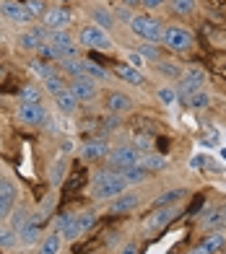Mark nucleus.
Instances as JSON below:
<instances>
[{
	"label": "nucleus",
	"instance_id": "41",
	"mask_svg": "<svg viewBox=\"0 0 226 254\" xmlns=\"http://www.w3.org/2000/svg\"><path fill=\"white\" fill-rule=\"evenodd\" d=\"M13 202H16V200H10V197H5V194H0V218H8L10 213H13Z\"/></svg>",
	"mask_w": 226,
	"mask_h": 254
},
{
	"label": "nucleus",
	"instance_id": "20",
	"mask_svg": "<svg viewBox=\"0 0 226 254\" xmlns=\"http://www.w3.org/2000/svg\"><path fill=\"white\" fill-rule=\"evenodd\" d=\"M107 109L112 114H125L133 109V99L125 96V94H109L107 96Z\"/></svg>",
	"mask_w": 226,
	"mask_h": 254
},
{
	"label": "nucleus",
	"instance_id": "14",
	"mask_svg": "<svg viewBox=\"0 0 226 254\" xmlns=\"http://www.w3.org/2000/svg\"><path fill=\"white\" fill-rule=\"evenodd\" d=\"M68 24H71V13L65 8H50L44 13V29L47 31H65Z\"/></svg>",
	"mask_w": 226,
	"mask_h": 254
},
{
	"label": "nucleus",
	"instance_id": "22",
	"mask_svg": "<svg viewBox=\"0 0 226 254\" xmlns=\"http://www.w3.org/2000/svg\"><path fill=\"white\" fill-rule=\"evenodd\" d=\"M55 107H58L60 114H73L78 109V99L71 94V88H68V91H63L60 96H55Z\"/></svg>",
	"mask_w": 226,
	"mask_h": 254
},
{
	"label": "nucleus",
	"instance_id": "55",
	"mask_svg": "<svg viewBox=\"0 0 226 254\" xmlns=\"http://www.w3.org/2000/svg\"><path fill=\"white\" fill-rule=\"evenodd\" d=\"M221 158H224V161H226V148H224V151H221Z\"/></svg>",
	"mask_w": 226,
	"mask_h": 254
},
{
	"label": "nucleus",
	"instance_id": "26",
	"mask_svg": "<svg viewBox=\"0 0 226 254\" xmlns=\"http://www.w3.org/2000/svg\"><path fill=\"white\" fill-rule=\"evenodd\" d=\"M185 197V190L182 187H174V190H169V192H161L159 197L153 200V207H169V205H174Z\"/></svg>",
	"mask_w": 226,
	"mask_h": 254
},
{
	"label": "nucleus",
	"instance_id": "48",
	"mask_svg": "<svg viewBox=\"0 0 226 254\" xmlns=\"http://www.w3.org/2000/svg\"><path fill=\"white\" fill-rule=\"evenodd\" d=\"M128 60H130L128 65H133V67H141V65L146 63V60H143V57H141L138 52H130V55H128Z\"/></svg>",
	"mask_w": 226,
	"mask_h": 254
},
{
	"label": "nucleus",
	"instance_id": "24",
	"mask_svg": "<svg viewBox=\"0 0 226 254\" xmlns=\"http://www.w3.org/2000/svg\"><path fill=\"white\" fill-rule=\"evenodd\" d=\"M120 174H122V179H125L128 184H141V182L149 179V171H146L141 164L128 166V169H120Z\"/></svg>",
	"mask_w": 226,
	"mask_h": 254
},
{
	"label": "nucleus",
	"instance_id": "51",
	"mask_svg": "<svg viewBox=\"0 0 226 254\" xmlns=\"http://www.w3.org/2000/svg\"><path fill=\"white\" fill-rule=\"evenodd\" d=\"M120 254H138V247H135V244H128V247H122Z\"/></svg>",
	"mask_w": 226,
	"mask_h": 254
},
{
	"label": "nucleus",
	"instance_id": "54",
	"mask_svg": "<svg viewBox=\"0 0 226 254\" xmlns=\"http://www.w3.org/2000/svg\"><path fill=\"white\" fill-rule=\"evenodd\" d=\"M122 3H125L128 8H135V5H141V0H122Z\"/></svg>",
	"mask_w": 226,
	"mask_h": 254
},
{
	"label": "nucleus",
	"instance_id": "44",
	"mask_svg": "<svg viewBox=\"0 0 226 254\" xmlns=\"http://www.w3.org/2000/svg\"><path fill=\"white\" fill-rule=\"evenodd\" d=\"M26 8L31 10V16H39V13H47V10H44V3H42V0H26Z\"/></svg>",
	"mask_w": 226,
	"mask_h": 254
},
{
	"label": "nucleus",
	"instance_id": "5",
	"mask_svg": "<svg viewBox=\"0 0 226 254\" xmlns=\"http://www.w3.org/2000/svg\"><path fill=\"white\" fill-rule=\"evenodd\" d=\"M94 223H96V215H94L91 210H81L78 215L71 218L68 228L63 231V239H65V241H78V239L86 234V231L94 228Z\"/></svg>",
	"mask_w": 226,
	"mask_h": 254
},
{
	"label": "nucleus",
	"instance_id": "53",
	"mask_svg": "<svg viewBox=\"0 0 226 254\" xmlns=\"http://www.w3.org/2000/svg\"><path fill=\"white\" fill-rule=\"evenodd\" d=\"M71 151H73V143L65 140V143H63V153H71Z\"/></svg>",
	"mask_w": 226,
	"mask_h": 254
},
{
	"label": "nucleus",
	"instance_id": "28",
	"mask_svg": "<svg viewBox=\"0 0 226 254\" xmlns=\"http://www.w3.org/2000/svg\"><path fill=\"white\" fill-rule=\"evenodd\" d=\"M18 231H13L10 226H3L0 228V249H5V252H10V249H16L18 247Z\"/></svg>",
	"mask_w": 226,
	"mask_h": 254
},
{
	"label": "nucleus",
	"instance_id": "40",
	"mask_svg": "<svg viewBox=\"0 0 226 254\" xmlns=\"http://www.w3.org/2000/svg\"><path fill=\"white\" fill-rule=\"evenodd\" d=\"M37 55H39V60H58V52H55V47L44 39L39 47H37Z\"/></svg>",
	"mask_w": 226,
	"mask_h": 254
},
{
	"label": "nucleus",
	"instance_id": "21",
	"mask_svg": "<svg viewBox=\"0 0 226 254\" xmlns=\"http://www.w3.org/2000/svg\"><path fill=\"white\" fill-rule=\"evenodd\" d=\"M39 231H42V223L37 221V218H31V221L21 228V244H26V247H34L39 241Z\"/></svg>",
	"mask_w": 226,
	"mask_h": 254
},
{
	"label": "nucleus",
	"instance_id": "7",
	"mask_svg": "<svg viewBox=\"0 0 226 254\" xmlns=\"http://www.w3.org/2000/svg\"><path fill=\"white\" fill-rule=\"evenodd\" d=\"M107 161H109V169L120 171V169L141 164V153H138V148H135V145H120V148H112Z\"/></svg>",
	"mask_w": 226,
	"mask_h": 254
},
{
	"label": "nucleus",
	"instance_id": "36",
	"mask_svg": "<svg viewBox=\"0 0 226 254\" xmlns=\"http://www.w3.org/2000/svg\"><path fill=\"white\" fill-rule=\"evenodd\" d=\"M185 104H187L190 109H206L208 104H211V96L206 94V88H203V91H198V94H193L190 99H185Z\"/></svg>",
	"mask_w": 226,
	"mask_h": 254
},
{
	"label": "nucleus",
	"instance_id": "4",
	"mask_svg": "<svg viewBox=\"0 0 226 254\" xmlns=\"http://www.w3.org/2000/svg\"><path fill=\"white\" fill-rule=\"evenodd\" d=\"M203 86H206V73L198 70V67H190V70H185L182 75H179L177 96L185 101V99H190L193 94H198V91H203Z\"/></svg>",
	"mask_w": 226,
	"mask_h": 254
},
{
	"label": "nucleus",
	"instance_id": "17",
	"mask_svg": "<svg viewBox=\"0 0 226 254\" xmlns=\"http://www.w3.org/2000/svg\"><path fill=\"white\" fill-rule=\"evenodd\" d=\"M109 156V145L104 140H88L81 145V158L83 161H101Z\"/></svg>",
	"mask_w": 226,
	"mask_h": 254
},
{
	"label": "nucleus",
	"instance_id": "1",
	"mask_svg": "<svg viewBox=\"0 0 226 254\" xmlns=\"http://www.w3.org/2000/svg\"><path fill=\"white\" fill-rule=\"evenodd\" d=\"M130 187V184L122 179V174L120 171H115V169H107V171H96L94 174V179H91V197L94 200H115V197H120V194H125V190Z\"/></svg>",
	"mask_w": 226,
	"mask_h": 254
},
{
	"label": "nucleus",
	"instance_id": "10",
	"mask_svg": "<svg viewBox=\"0 0 226 254\" xmlns=\"http://www.w3.org/2000/svg\"><path fill=\"white\" fill-rule=\"evenodd\" d=\"M47 42L55 47V52H58V60L75 57V44H73V37L68 31H50L47 34Z\"/></svg>",
	"mask_w": 226,
	"mask_h": 254
},
{
	"label": "nucleus",
	"instance_id": "33",
	"mask_svg": "<svg viewBox=\"0 0 226 254\" xmlns=\"http://www.w3.org/2000/svg\"><path fill=\"white\" fill-rule=\"evenodd\" d=\"M42 96H44V88L39 86L21 88V104H42Z\"/></svg>",
	"mask_w": 226,
	"mask_h": 254
},
{
	"label": "nucleus",
	"instance_id": "39",
	"mask_svg": "<svg viewBox=\"0 0 226 254\" xmlns=\"http://www.w3.org/2000/svg\"><path fill=\"white\" fill-rule=\"evenodd\" d=\"M91 18H94V24H101V29H104V31L115 26V24H112V16L107 13V10H101V8H94Z\"/></svg>",
	"mask_w": 226,
	"mask_h": 254
},
{
	"label": "nucleus",
	"instance_id": "16",
	"mask_svg": "<svg viewBox=\"0 0 226 254\" xmlns=\"http://www.w3.org/2000/svg\"><path fill=\"white\" fill-rule=\"evenodd\" d=\"M138 194H133V192H125V194H120V197H115L112 200V205H109V213L112 215H125V213H130V210H135L138 207Z\"/></svg>",
	"mask_w": 226,
	"mask_h": 254
},
{
	"label": "nucleus",
	"instance_id": "32",
	"mask_svg": "<svg viewBox=\"0 0 226 254\" xmlns=\"http://www.w3.org/2000/svg\"><path fill=\"white\" fill-rule=\"evenodd\" d=\"M169 10L174 16H190L195 10V0H169Z\"/></svg>",
	"mask_w": 226,
	"mask_h": 254
},
{
	"label": "nucleus",
	"instance_id": "52",
	"mask_svg": "<svg viewBox=\"0 0 226 254\" xmlns=\"http://www.w3.org/2000/svg\"><path fill=\"white\" fill-rule=\"evenodd\" d=\"M203 164H206V158H193V161H190V166H193V169H198V166H203Z\"/></svg>",
	"mask_w": 226,
	"mask_h": 254
},
{
	"label": "nucleus",
	"instance_id": "46",
	"mask_svg": "<svg viewBox=\"0 0 226 254\" xmlns=\"http://www.w3.org/2000/svg\"><path fill=\"white\" fill-rule=\"evenodd\" d=\"M159 73H164V75H182V73H179L172 63H164V65H159Z\"/></svg>",
	"mask_w": 226,
	"mask_h": 254
},
{
	"label": "nucleus",
	"instance_id": "30",
	"mask_svg": "<svg viewBox=\"0 0 226 254\" xmlns=\"http://www.w3.org/2000/svg\"><path fill=\"white\" fill-rule=\"evenodd\" d=\"M65 171H68L65 158H58V161H55V164L50 166V184H52V187H60V184H63Z\"/></svg>",
	"mask_w": 226,
	"mask_h": 254
},
{
	"label": "nucleus",
	"instance_id": "57",
	"mask_svg": "<svg viewBox=\"0 0 226 254\" xmlns=\"http://www.w3.org/2000/svg\"><path fill=\"white\" fill-rule=\"evenodd\" d=\"M0 42H3V37H0Z\"/></svg>",
	"mask_w": 226,
	"mask_h": 254
},
{
	"label": "nucleus",
	"instance_id": "19",
	"mask_svg": "<svg viewBox=\"0 0 226 254\" xmlns=\"http://www.w3.org/2000/svg\"><path fill=\"white\" fill-rule=\"evenodd\" d=\"M115 75H117L120 80H125V83H130V86H141V83H143V73L138 70V67L128 65V63L115 65Z\"/></svg>",
	"mask_w": 226,
	"mask_h": 254
},
{
	"label": "nucleus",
	"instance_id": "25",
	"mask_svg": "<svg viewBox=\"0 0 226 254\" xmlns=\"http://www.w3.org/2000/svg\"><path fill=\"white\" fill-rule=\"evenodd\" d=\"M141 166L146 171H164L169 166V161L159 153H146V156H141Z\"/></svg>",
	"mask_w": 226,
	"mask_h": 254
},
{
	"label": "nucleus",
	"instance_id": "18",
	"mask_svg": "<svg viewBox=\"0 0 226 254\" xmlns=\"http://www.w3.org/2000/svg\"><path fill=\"white\" fill-rule=\"evenodd\" d=\"M47 29H39V26H34L31 31H26V34H21V37H18V44H21V50H34V52H37V47H39V44L44 42V39H47Z\"/></svg>",
	"mask_w": 226,
	"mask_h": 254
},
{
	"label": "nucleus",
	"instance_id": "6",
	"mask_svg": "<svg viewBox=\"0 0 226 254\" xmlns=\"http://www.w3.org/2000/svg\"><path fill=\"white\" fill-rule=\"evenodd\" d=\"M78 42L88 50H112V37L101 26H83L78 34Z\"/></svg>",
	"mask_w": 226,
	"mask_h": 254
},
{
	"label": "nucleus",
	"instance_id": "34",
	"mask_svg": "<svg viewBox=\"0 0 226 254\" xmlns=\"http://www.w3.org/2000/svg\"><path fill=\"white\" fill-rule=\"evenodd\" d=\"M29 70L37 75L39 80H47L50 75H55V70L47 65V60H31V65H29Z\"/></svg>",
	"mask_w": 226,
	"mask_h": 254
},
{
	"label": "nucleus",
	"instance_id": "49",
	"mask_svg": "<svg viewBox=\"0 0 226 254\" xmlns=\"http://www.w3.org/2000/svg\"><path fill=\"white\" fill-rule=\"evenodd\" d=\"M141 3L149 8V10H156V8H161V5H164V0H141Z\"/></svg>",
	"mask_w": 226,
	"mask_h": 254
},
{
	"label": "nucleus",
	"instance_id": "8",
	"mask_svg": "<svg viewBox=\"0 0 226 254\" xmlns=\"http://www.w3.org/2000/svg\"><path fill=\"white\" fill-rule=\"evenodd\" d=\"M179 213H182V210H179V205L156 207V210L149 215V221H146V231H151V234H156V231H164V228L172 223Z\"/></svg>",
	"mask_w": 226,
	"mask_h": 254
},
{
	"label": "nucleus",
	"instance_id": "29",
	"mask_svg": "<svg viewBox=\"0 0 226 254\" xmlns=\"http://www.w3.org/2000/svg\"><path fill=\"white\" fill-rule=\"evenodd\" d=\"M60 244H63L60 234H58V231H52V234L39 244V252L37 254H60Z\"/></svg>",
	"mask_w": 226,
	"mask_h": 254
},
{
	"label": "nucleus",
	"instance_id": "23",
	"mask_svg": "<svg viewBox=\"0 0 226 254\" xmlns=\"http://www.w3.org/2000/svg\"><path fill=\"white\" fill-rule=\"evenodd\" d=\"M60 67L65 75L71 78H81L86 73V60H75V57H68V60H60Z\"/></svg>",
	"mask_w": 226,
	"mask_h": 254
},
{
	"label": "nucleus",
	"instance_id": "9",
	"mask_svg": "<svg viewBox=\"0 0 226 254\" xmlns=\"http://www.w3.org/2000/svg\"><path fill=\"white\" fill-rule=\"evenodd\" d=\"M0 13L13 24H29L34 18L31 10L26 8V3H18V0H0Z\"/></svg>",
	"mask_w": 226,
	"mask_h": 254
},
{
	"label": "nucleus",
	"instance_id": "50",
	"mask_svg": "<svg viewBox=\"0 0 226 254\" xmlns=\"http://www.w3.org/2000/svg\"><path fill=\"white\" fill-rule=\"evenodd\" d=\"M135 148H146V151H151V137H138V140H135Z\"/></svg>",
	"mask_w": 226,
	"mask_h": 254
},
{
	"label": "nucleus",
	"instance_id": "13",
	"mask_svg": "<svg viewBox=\"0 0 226 254\" xmlns=\"http://www.w3.org/2000/svg\"><path fill=\"white\" fill-rule=\"evenodd\" d=\"M224 244H226V236L221 234V231H213V234H208L200 244H195L187 254H216V252L224 249Z\"/></svg>",
	"mask_w": 226,
	"mask_h": 254
},
{
	"label": "nucleus",
	"instance_id": "38",
	"mask_svg": "<svg viewBox=\"0 0 226 254\" xmlns=\"http://www.w3.org/2000/svg\"><path fill=\"white\" fill-rule=\"evenodd\" d=\"M52 207H55V194H47V197L42 200V205H39V210H37V215H34V218H37L39 223H44L52 215Z\"/></svg>",
	"mask_w": 226,
	"mask_h": 254
},
{
	"label": "nucleus",
	"instance_id": "11",
	"mask_svg": "<svg viewBox=\"0 0 226 254\" xmlns=\"http://www.w3.org/2000/svg\"><path fill=\"white\" fill-rule=\"evenodd\" d=\"M71 94H73L78 101H94V99L99 96V86H96V80H94V78L81 75V78H73Z\"/></svg>",
	"mask_w": 226,
	"mask_h": 254
},
{
	"label": "nucleus",
	"instance_id": "15",
	"mask_svg": "<svg viewBox=\"0 0 226 254\" xmlns=\"http://www.w3.org/2000/svg\"><path fill=\"white\" fill-rule=\"evenodd\" d=\"M226 228V205H216L203 215V231H221Z\"/></svg>",
	"mask_w": 226,
	"mask_h": 254
},
{
	"label": "nucleus",
	"instance_id": "43",
	"mask_svg": "<svg viewBox=\"0 0 226 254\" xmlns=\"http://www.w3.org/2000/svg\"><path fill=\"white\" fill-rule=\"evenodd\" d=\"M0 194H5V197H10V200H16V187H13V182L0 179Z\"/></svg>",
	"mask_w": 226,
	"mask_h": 254
},
{
	"label": "nucleus",
	"instance_id": "37",
	"mask_svg": "<svg viewBox=\"0 0 226 254\" xmlns=\"http://www.w3.org/2000/svg\"><path fill=\"white\" fill-rule=\"evenodd\" d=\"M156 96H159V101L164 104V107H174L177 104V88H172V86H161L159 91H156Z\"/></svg>",
	"mask_w": 226,
	"mask_h": 254
},
{
	"label": "nucleus",
	"instance_id": "45",
	"mask_svg": "<svg viewBox=\"0 0 226 254\" xmlns=\"http://www.w3.org/2000/svg\"><path fill=\"white\" fill-rule=\"evenodd\" d=\"M71 218H73V215H68V213L60 215V218H55V231H65L68 223H71Z\"/></svg>",
	"mask_w": 226,
	"mask_h": 254
},
{
	"label": "nucleus",
	"instance_id": "31",
	"mask_svg": "<svg viewBox=\"0 0 226 254\" xmlns=\"http://www.w3.org/2000/svg\"><path fill=\"white\" fill-rule=\"evenodd\" d=\"M8 218H10V228H13V231H18V234H21V228H24V226L31 221V215H29V210H26L24 205H21L18 210H13V213H10Z\"/></svg>",
	"mask_w": 226,
	"mask_h": 254
},
{
	"label": "nucleus",
	"instance_id": "35",
	"mask_svg": "<svg viewBox=\"0 0 226 254\" xmlns=\"http://www.w3.org/2000/svg\"><path fill=\"white\" fill-rule=\"evenodd\" d=\"M83 75H88V78H94L96 83H101V80H107V78H109V73H107V67H101V65L91 63V60H86V73H83Z\"/></svg>",
	"mask_w": 226,
	"mask_h": 254
},
{
	"label": "nucleus",
	"instance_id": "47",
	"mask_svg": "<svg viewBox=\"0 0 226 254\" xmlns=\"http://www.w3.org/2000/svg\"><path fill=\"white\" fill-rule=\"evenodd\" d=\"M115 16L122 18V21H128V24H130V18H133V13L128 10V5H125V8H115Z\"/></svg>",
	"mask_w": 226,
	"mask_h": 254
},
{
	"label": "nucleus",
	"instance_id": "2",
	"mask_svg": "<svg viewBox=\"0 0 226 254\" xmlns=\"http://www.w3.org/2000/svg\"><path fill=\"white\" fill-rule=\"evenodd\" d=\"M164 24L153 16H146V13H135L130 18V31L135 34L138 39H146V42H161L164 37Z\"/></svg>",
	"mask_w": 226,
	"mask_h": 254
},
{
	"label": "nucleus",
	"instance_id": "27",
	"mask_svg": "<svg viewBox=\"0 0 226 254\" xmlns=\"http://www.w3.org/2000/svg\"><path fill=\"white\" fill-rule=\"evenodd\" d=\"M42 88H44V94H50L52 99L60 96L63 91H68V88H65V80L60 78V73H55V75H50L47 80H42Z\"/></svg>",
	"mask_w": 226,
	"mask_h": 254
},
{
	"label": "nucleus",
	"instance_id": "12",
	"mask_svg": "<svg viewBox=\"0 0 226 254\" xmlns=\"http://www.w3.org/2000/svg\"><path fill=\"white\" fill-rule=\"evenodd\" d=\"M18 122L39 127V125L47 122V109H44L42 104H21L18 107Z\"/></svg>",
	"mask_w": 226,
	"mask_h": 254
},
{
	"label": "nucleus",
	"instance_id": "56",
	"mask_svg": "<svg viewBox=\"0 0 226 254\" xmlns=\"http://www.w3.org/2000/svg\"><path fill=\"white\" fill-rule=\"evenodd\" d=\"M0 78H3V67H0Z\"/></svg>",
	"mask_w": 226,
	"mask_h": 254
},
{
	"label": "nucleus",
	"instance_id": "3",
	"mask_svg": "<svg viewBox=\"0 0 226 254\" xmlns=\"http://www.w3.org/2000/svg\"><path fill=\"white\" fill-rule=\"evenodd\" d=\"M161 42H164L166 50L185 55V52H190V47H193V34H190L185 26H166Z\"/></svg>",
	"mask_w": 226,
	"mask_h": 254
},
{
	"label": "nucleus",
	"instance_id": "42",
	"mask_svg": "<svg viewBox=\"0 0 226 254\" xmlns=\"http://www.w3.org/2000/svg\"><path fill=\"white\" fill-rule=\"evenodd\" d=\"M138 55L143 57V60H146V57H149V60H159V50H156V47H151V44H141Z\"/></svg>",
	"mask_w": 226,
	"mask_h": 254
}]
</instances>
